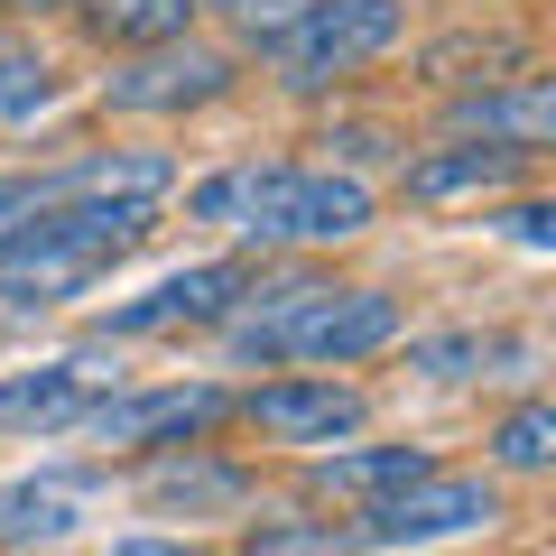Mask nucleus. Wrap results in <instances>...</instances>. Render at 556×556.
Masks as SVG:
<instances>
[{
    "label": "nucleus",
    "instance_id": "obj_1",
    "mask_svg": "<svg viewBox=\"0 0 556 556\" xmlns=\"http://www.w3.org/2000/svg\"><path fill=\"white\" fill-rule=\"evenodd\" d=\"M223 353L232 362H260V371H353V362L390 353L399 334H408V316H399L390 288H334V278H251V298L232 306V316L214 325Z\"/></svg>",
    "mask_w": 556,
    "mask_h": 556
},
{
    "label": "nucleus",
    "instance_id": "obj_2",
    "mask_svg": "<svg viewBox=\"0 0 556 556\" xmlns=\"http://www.w3.org/2000/svg\"><path fill=\"white\" fill-rule=\"evenodd\" d=\"M159 232V204H112V195H47L20 232H0V316H56L93 288L102 269Z\"/></svg>",
    "mask_w": 556,
    "mask_h": 556
},
{
    "label": "nucleus",
    "instance_id": "obj_3",
    "mask_svg": "<svg viewBox=\"0 0 556 556\" xmlns=\"http://www.w3.org/2000/svg\"><path fill=\"white\" fill-rule=\"evenodd\" d=\"M390 47H408V0H306L260 47V65H269L278 93H334L343 75L380 65Z\"/></svg>",
    "mask_w": 556,
    "mask_h": 556
},
{
    "label": "nucleus",
    "instance_id": "obj_4",
    "mask_svg": "<svg viewBox=\"0 0 556 556\" xmlns=\"http://www.w3.org/2000/svg\"><path fill=\"white\" fill-rule=\"evenodd\" d=\"M241 84V56L214 38H159V47H121L102 65V112L121 121H186V112H214L223 93Z\"/></svg>",
    "mask_w": 556,
    "mask_h": 556
},
{
    "label": "nucleus",
    "instance_id": "obj_5",
    "mask_svg": "<svg viewBox=\"0 0 556 556\" xmlns=\"http://www.w3.org/2000/svg\"><path fill=\"white\" fill-rule=\"evenodd\" d=\"M501 519V482L492 473H445V464H427L417 482H399V492L362 501V519H343V538H353V556H399V547H445V538H473Z\"/></svg>",
    "mask_w": 556,
    "mask_h": 556
},
{
    "label": "nucleus",
    "instance_id": "obj_6",
    "mask_svg": "<svg viewBox=\"0 0 556 556\" xmlns=\"http://www.w3.org/2000/svg\"><path fill=\"white\" fill-rule=\"evenodd\" d=\"M251 260L223 251V260H186V269H167L159 288H139V298L102 306L93 316V343H149V334H204V325H223L241 298H251Z\"/></svg>",
    "mask_w": 556,
    "mask_h": 556
},
{
    "label": "nucleus",
    "instance_id": "obj_7",
    "mask_svg": "<svg viewBox=\"0 0 556 556\" xmlns=\"http://www.w3.org/2000/svg\"><path fill=\"white\" fill-rule=\"evenodd\" d=\"M102 455H159V445H204L214 427H232V390L223 380H167V390H102L75 417Z\"/></svg>",
    "mask_w": 556,
    "mask_h": 556
},
{
    "label": "nucleus",
    "instance_id": "obj_8",
    "mask_svg": "<svg viewBox=\"0 0 556 556\" xmlns=\"http://www.w3.org/2000/svg\"><path fill=\"white\" fill-rule=\"evenodd\" d=\"M232 417L251 427L260 445L325 455V445H353L362 427H371V399H362L343 371H288V380H260V390H241Z\"/></svg>",
    "mask_w": 556,
    "mask_h": 556
},
{
    "label": "nucleus",
    "instance_id": "obj_9",
    "mask_svg": "<svg viewBox=\"0 0 556 556\" xmlns=\"http://www.w3.org/2000/svg\"><path fill=\"white\" fill-rule=\"evenodd\" d=\"M380 214L371 177H343V167H288V186H278L269 223H260V251H334V241H362Z\"/></svg>",
    "mask_w": 556,
    "mask_h": 556
},
{
    "label": "nucleus",
    "instance_id": "obj_10",
    "mask_svg": "<svg viewBox=\"0 0 556 556\" xmlns=\"http://www.w3.org/2000/svg\"><path fill=\"white\" fill-rule=\"evenodd\" d=\"M445 139H482V149L547 159V149H556V75L519 65V75H501V84H464V93H445Z\"/></svg>",
    "mask_w": 556,
    "mask_h": 556
},
{
    "label": "nucleus",
    "instance_id": "obj_11",
    "mask_svg": "<svg viewBox=\"0 0 556 556\" xmlns=\"http://www.w3.org/2000/svg\"><path fill=\"white\" fill-rule=\"evenodd\" d=\"M102 390H121V362L102 353H56L38 371H0V437H65Z\"/></svg>",
    "mask_w": 556,
    "mask_h": 556
},
{
    "label": "nucleus",
    "instance_id": "obj_12",
    "mask_svg": "<svg viewBox=\"0 0 556 556\" xmlns=\"http://www.w3.org/2000/svg\"><path fill=\"white\" fill-rule=\"evenodd\" d=\"M538 159H519V149H482V139H437V149H417V159H399V195L427 204V214H445V204H492L510 195L519 177H529Z\"/></svg>",
    "mask_w": 556,
    "mask_h": 556
},
{
    "label": "nucleus",
    "instance_id": "obj_13",
    "mask_svg": "<svg viewBox=\"0 0 556 556\" xmlns=\"http://www.w3.org/2000/svg\"><path fill=\"white\" fill-rule=\"evenodd\" d=\"M102 473L93 464H38V473L0 482V547H65L93 519Z\"/></svg>",
    "mask_w": 556,
    "mask_h": 556
},
{
    "label": "nucleus",
    "instance_id": "obj_14",
    "mask_svg": "<svg viewBox=\"0 0 556 556\" xmlns=\"http://www.w3.org/2000/svg\"><path fill=\"white\" fill-rule=\"evenodd\" d=\"M139 501L167 510V519H214V510H241L251 501V473L223 464L214 445H159L149 473H139Z\"/></svg>",
    "mask_w": 556,
    "mask_h": 556
},
{
    "label": "nucleus",
    "instance_id": "obj_15",
    "mask_svg": "<svg viewBox=\"0 0 556 556\" xmlns=\"http://www.w3.org/2000/svg\"><path fill=\"white\" fill-rule=\"evenodd\" d=\"M288 167H298V159H232V167H214V177H195V186H186V223H204V232L251 241V251H260V223H269Z\"/></svg>",
    "mask_w": 556,
    "mask_h": 556
},
{
    "label": "nucleus",
    "instance_id": "obj_16",
    "mask_svg": "<svg viewBox=\"0 0 556 556\" xmlns=\"http://www.w3.org/2000/svg\"><path fill=\"white\" fill-rule=\"evenodd\" d=\"M427 445H325L316 464H306V482H316L325 501H380V492H399V482H417L427 473Z\"/></svg>",
    "mask_w": 556,
    "mask_h": 556
},
{
    "label": "nucleus",
    "instance_id": "obj_17",
    "mask_svg": "<svg viewBox=\"0 0 556 556\" xmlns=\"http://www.w3.org/2000/svg\"><path fill=\"white\" fill-rule=\"evenodd\" d=\"M47 186H56V195H112V204H167L177 159H167V149H93V159H75Z\"/></svg>",
    "mask_w": 556,
    "mask_h": 556
},
{
    "label": "nucleus",
    "instance_id": "obj_18",
    "mask_svg": "<svg viewBox=\"0 0 556 556\" xmlns=\"http://www.w3.org/2000/svg\"><path fill=\"white\" fill-rule=\"evenodd\" d=\"M75 20L93 28L102 47H159V38H186L195 28V0H75Z\"/></svg>",
    "mask_w": 556,
    "mask_h": 556
},
{
    "label": "nucleus",
    "instance_id": "obj_19",
    "mask_svg": "<svg viewBox=\"0 0 556 556\" xmlns=\"http://www.w3.org/2000/svg\"><path fill=\"white\" fill-rule=\"evenodd\" d=\"M482 445H492V464H501V473H547V464H556V408L529 390L519 408H501V427H492Z\"/></svg>",
    "mask_w": 556,
    "mask_h": 556
},
{
    "label": "nucleus",
    "instance_id": "obj_20",
    "mask_svg": "<svg viewBox=\"0 0 556 556\" xmlns=\"http://www.w3.org/2000/svg\"><path fill=\"white\" fill-rule=\"evenodd\" d=\"M492 362H501V334H408L417 380H482Z\"/></svg>",
    "mask_w": 556,
    "mask_h": 556
},
{
    "label": "nucleus",
    "instance_id": "obj_21",
    "mask_svg": "<svg viewBox=\"0 0 556 556\" xmlns=\"http://www.w3.org/2000/svg\"><path fill=\"white\" fill-rule=\"evenodd\" d=\"M241 556H353V538L334 519H260L241 529Z\"/></svg>",
    "mask_w": 556,
    "mask_h": 556
},
{
    "label": "nucleus",
    "instance_id": "obj_22",
    "mask_svg": "<svg viewBox=\"0 0 556 556\" xmlns=\"http://www.w3.org/2000/svg\"><path fill=\"white\" fill-rule=\"evenodd\" d=\"M316 149H334L325 167H343V177H362V167H399V159H408V139H399L390 121H334Z\"/></svg>",
    "mask_w": 556,
    "mask_h": 556
},
{
    "label": "nucleus",
    "instance_id": "obj_23",
    "mask_svg": "<svg viewBox=\"0 0 556 556\" xmlns=\"http://www.w3.org/2000/svg\"><path fill=\"white\" fill-rule=\"evenodd\" d=\"M47 102H56V56H47V47H28V56L0 75V130H28Z\"/></svg>",
    "mask_w": 556,
    "mask_h": 556
},
{
    "label": "nucleus",
    "instance_id": "obj_24",
    "mask_svg": "<svg viewBox=\"0 0 556 556\" xmlns=\"http://www.w3.org/2000/svg\"><path fill=\"white\" fill-rule=\"evenodd\" d=\"M298 10H306V0H232V56H241V47H269Z\"/></svg>",
    "mask_w": 556,
    "mask_h": 556
},
{
    "label": "nucleus",
    "instance_id": "obj_25",
    "mask_svg": "<svg viewBox=\"0 0 556 556\" xmlns=\"http://www.w3.org/2000/svg\"><path fill=\"white\" fill-rule=\"evenodd\" d=\"M47 195H56V186H47V177H28V167H0V232H20V223L38 214Z\"/></svg>",
    "mask_w": 556,
    "mask_h": 556
},
{
    "label": "nucleus",
    "instance_id": "obj_26",
    "mask_svg": "<svg viewBox=\"0 0 556 556\" xmlns=\"http://www.w3.org/2000/svg\"><path fill=\"white\" fill-rule=\"evenodd\" d=\"M501 232H510L519 241V251H556V204H510V214H501Z\"/></svg>",
    "mask_w": 556,
    "mask_h": 556
},
{
    "label": "nucleus",
    "instance_id": "obj_27",
    "mask_svg": "<svg viewBox=\"0 0 556 556\" xmlns=\"http://www.w3.org/2000/svg\"><path fill=\"white\" fill-rule=\"evenodd\" d=\"M10 20H47V10H75V0H0Z\"/></svg>",
    "mask_w": 556,
    "mask_h": 556
},
{
    "label": "nucleus",
    "instance_id": "obj_28",
    "mask_svg": "<svg viewBox=\"0 0 556 556\" xmlns=\"http://www.w3.org/2000/svg\"><path fill=\"white\" fill-rule=\"evenodd\" d=\"M20 56H28V38H10V28H0V75H10Z\"/></svg>",
    "mask_w": 556,
    "mask_h": 556
},
{
    "label": "nucleus",
    "instance_id": "obj_29",
    "mask_svg": "<svg viewBox=\"0 0 556 556\" xmlns=\"http://www.w3.org/2000/svg\"><path fill=\"white\" fill-rule=\"evenodd\" d=\"M195 10H232V0H195Z\"/></svg>",
    "mask_w": 556,
    "mask_h": 556
}]
</instances>
